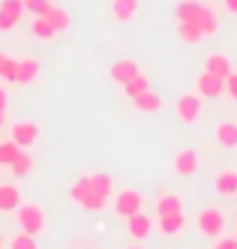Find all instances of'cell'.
<instances>
[{"instance_id": "obj_12", "label": "cell", "mask_w": 237, "mask_h": 249, "mask_svg": "<svg viewBox=\"0 0 237 249\" xmlns=\"http://www.w3.org/2000/svg\"><path fill=\"white\" fill-rule=\"evenodd\" d=\"M198 165H201V156H198L195 150H189V147L177 150V153L171 156V171H174V174H180V177L195 174V171H198Z\"/></svg>"}, {"instance_id": "obj_37", "label": "cell", "mask_w": 237, "mask_h": 249, "mask_svg": "<svg viewBox=\"0 0 237 249\" xmlns=\"http://www.w3.org/2000/svg\"><path fill=\"white\" fill-rule=\"evenodd\" d=\"M6 120H9V111H6V108H0V126H3Z\"/></svg>"}, {"instance_id": "obj_26", "label": "cell", "mask_w": 237, "mask_h": 249, "mask_svg": "<svg viewBox=\"0 0 237 249\" xmlns=\"http://www.w3.org/2000/svg\"><path fill=\"white\" fill-rule=\"evenodd\" d=\"M177 39L186 42V45H198L204 36H201V30H198V24H192V21H177Z\"/></svg>"}, {"instance_id": "obj_32", "label": "cell", "mask_w": 237, "mask_h": 249, "mask_svg": "<svg viewBox=\"0 0 237 249\" xmlns=\"http://www.w3.org/2000/svg\"><path fill=\"white\" fill-rule=\"evenodd\" d=\"M21 3H24V12L33 15V18H39L51 9V0H21Z\"/></svg>"}, {"instance_id": "obj_8", "label": "cell", "mask_w": 237, "mask_h": 249, "mask_svg": "<svg viewBox=\"0 0 237 249\" xmlns=\"http://www.w3.org/2000/svg\"><path fill=\"white\" fill-rule=\"evenodd\" d=\"M24 3L21 0H0V30L9 33L24 21Z\"/></svg>"}, {"instance_id": "obj_31", "label": "cell", "mask_w": 237, "mask_h": 249, "mask_svg": "<svg viewBox=\"0 0 237 249\" xmlns=\"http://www.w3.org/2000/svg\"><path fill=\"white\" fill-rule=\"evenodd\" d=\"M15 75H18V57H9L0 63V81L3 84H15Z\"/></svg>"}, {"instance_id": "obj_36", "label": "cell", "mask_w": 237, "mask_h": 249, "mask_svg": "<svg viewBox=\"0 0 237 249\" xmlns=\"http://www.w3.org/2000/svg\"><path fill=\"white\" fill-rule=\"evenodd\" d=\"M222 3H225V9H228L231 15H237V0H222Z\"/></svg>"}, {"instance_id": "obj_16", "label": "cell", "mask_w": 237, "mask_h": 249, "mask_svg": "<svg viewBox=\"0 0 237 249\" xmlns=\"http://www.w3.org/2000/svg\"><path fill=\"white\" fill-rule=\"evenodd\" d=\"M42 75V66L36 57H18V75H15V84H33L39 81Z\"/></svg>"}, {"instance_id": "obj_33", "label": "cell", "mask_w": 237, "mask_h": 249, "mask_svg": "<svg viewBox=\"0 0 237 249\" xmlns=\"http://www.w3.org/2000/svg\"><path fill=\"white\" fill-rule=\"evenodd\" d=\"M222 96H228L231 102H237V69L225 78V93H222Z\"/></svg>"}, {"instance_id": "obj_9", "label": "cell", "mask_w": 237, "mask_h": 249, "mask_svg": "<svg viewBox=\"0 0 237 249\" xmlns=\"http://www.w3.org/2000/svg\"><path fill=\"white\" fill-rule=\"evenodd\" d=\"M9 138L21 150H30L36 141H39V126H36V123H27V120H18V123L9 126Z\"/></svg>"}, {"instance_id": "obj_19", "label": "cell", "mask_w": 237, "mask_h": 249, "mask_svg": "<svg viewBox=\"0 0 237 249\" xmlns=\"http://www.w3.org/2000/svg\"><path fill=\"white\" fill-rule=\"evenodd\" d=\"M153 207H156V216H165V213H183V201H180V195H174V192H159Z\"/></svg>"}, {"instance_id": "obj_4", "label": "cell", "mask_w": 237, "mask_h": 249, "mask_svg": "<svg viewBox=\"0 0 237 249\" xmlns=\"http://www.w3.org/2000/svg\"><path fill=\"white\" fill-rule=\"evenodd\" d=\"M69 198H72V204L75 207H81V210H90V213H99V210H105L108 204V198H102V195H96V192H90L81 180H75L72 183V189H69Z\"/></svg>"}, {"instance_id": "obj_13", "label": "cell", "mask_w": 237, "mask_h": 249, "mask_svg": "<svg viewBox=\"0 0 237 249\" xmlns=\"http://www.w3.org/2000/svg\"><path fill=\"white\" fill-rule=\"evenodd\" d=\"M138 72H141L138 63H135V60H129V57H120V60H114L111 66H108V78H111L117 87H123L126 81H132Z\"/></svg>"}, {"instance_id": "obj_21", "label": "cell", "mask_w": 237, "mask_h": 249, "mask_svg": "<svg viewBox=\"0 0 237 249\" xmlns=\"http://www.w3.org/2000/svg\"><path fill=\"white\" fill-rule=\"evenodd\" d=\"M21 204V189L15 183H0V213H15Z\"/></svg>"}, {"instance_id": "obj_2", "label": "cell", "mask_w": 237, "mask_h": 249, "mask_svg": "<svg viewBox=\"0 0 237 249\" xmlns=\"http://www.w3.org/2000/svg\"><path fill=\"white\" fill-rule=\"evenodd\" d=\"M111 207L120 219H129V216H135L138 210H144V192H138V189H132V186H123V189H114V195H111Z\"/></svg>"}, {"instance_id": "obj_3", "label": "cell", "mask_w": 237, "mask_h": 249, "mask_svg": "<svg viewBox=\"0 0 237 249\" xmlns=\"http://www.w3.org/2000/svg\"><path fill=\"white\" fill-rule=\"evenodd\" d=\"M195 231L201 237H207V240L222 237V231H225V213H222V207H201V210H198Z\"/></svg>"}, {"instance_id": "obj_15", "label": "cell", "mask_w": 237, "mask_h": 249, "mask_svg": "<svg viewBox=\"0 0 237 249\" xmlns=\"http://www.w3.org/2000/svg\"><path fill=\"white\" fill-rule=\"evenodd\" d=\"M132 105H135V111H141V114H156V111H162L165 99H162L153 87H147L144 93H138V96L132 99Z\"/></svg>"}, {"instance_id": "obj_14", "label": "cell", "mask_w": 237, "mask_h": 249, "mask_svg": "<svg viewBox=\"0 0 237 249\" xmlns=\"http://www.w3.org/2000/svg\"><path fill=\"white\" fill-rule=\"evenodd\" d=\"M213 189L219 198H237V171L234 168H222L219 174L213 177Z\"/></svg>"}, {"instance_id": "obj_28", "label": "cell", "mask_w": 237, "mask_h": 249, "mask_svg": "<svg viewBox=\"0 0 237 249\" xmlns=\"http://www.w3.org/2000/svg\"><path fill=\"white\" fill-rule=\"evenodd\" d=\"M147 87H150V78L144 75V72H138L132 81H126V84H123V93L129 96V99H135L138 93H144V90H147Z\"/></svg>"}, {"instance_id": "obj_23", "label": "cell", "mask_w": 237, "mask_h": 249, "mask_svg": "<svg viewBox=\"0 0 237 249\" xmlns=\"http://www.w3.org/2000/svg\"><path fill=\"white\" fill-rule=\"evenodd\" d=\"M213 135H216V141H219L222 147H237V123H231V120H222V123H216V129H213Z\"/></svg>"}, {"instance_id": "obj_24", "label": "cell", "mask_w": 237, "mask_h": 249, "mask_svg": "<svg viewBox=\"0 0 237 249\" xmlns=\"http://www.w3.org/2000/svg\"><path fill=\"white\" fill-rule=\"evenodd\" d=\"M195 24H198V30H201V36H213V33L219 30V15H216L213 6H204Z\"/></svg>"}, {"instance_id": "obj_5", "label": "cell", "mask_w": 237, "mask_h": 249, "mask_svg": "<svg viewBox=\"0 0 237 249\" xmlns=\"http://www.w3.org/2000/svg\"><path fill=\"white\" fill-rule=\"evenodd\" d=\"M201 96L198 93H183L177 99V105H174V111H177V120L183 123V126H192V123H198L201 120Z\"/></svg>"}, {"instance_id": "obj_30", "label": "cell", "mask_w": 237, "mask_h": 249, "mask_svg": "<svg viewBox=\"0 0 237 249\" xmlns=\"http://www.w3.org/2000/svg\"><path fill=\"white\" fill-rule=\"evenodd\" d=\"M18 153H21V147H18L12 138L0 141V165H3V168H9V165H12V159H15Z\"/></svg>"}, {"instance_id": "obj_11", "label": "cell", "mask_w": 237, "mask_h": 249, "mask_svg": "<svg viewBox=\"0 0 237 249\" xmlns=\"http://www.w3.org/2000/svg\"><path fill=\"white\" fill-rule=\"evenodd\" d=\"M195 93L201 96V99H216V96H222L225 93V78H219V75H213V72H204L198 75V81H195Z\"/></svg>"}, {"instance_id": "obj_38", "label": "cell", "mask_w": 237, "mask_h": 249, "mask_svg": "<svg viewBox=\"0 0 237 249\" xmlns=\"http://www.w3.org/2000/svg\"><path fill=\"white\" fill-rule=\"evenodd\" d=\"M6 246V237H3V231H0V249H3Z\"/></svg>"}, {"instance_id": "obj_10", "label": "cell", "mask_w": 237, "mask_h": 249, "mask_svg": "<svg viewBox=\"0 0 237 249\" xmlns=\"http://www.w3.org/2000/svg\"><path fill=\"white\" fill-rule=\"evenodd\" d=\"M126 234L132 237V243H144L153 234V216H147L144 210H138L135 216L126 219Z\"/></svg>"}, {"instance_id": "obj_22", "label": "cell", "mask_w": 237, "mask_h": 249, "mask_svg": "<svg viewBox=\"0 0 237 249\" xmlns=\"http://www.w3.org/2000/svg\"><path fill=\"white\" fill-rule=\"evenodd\" d=\"M204 3H198V0H177V6H174V15H177V21H198V15H201Z\"/></svg>"}, {"instance_id": "obj_6", "label": "cell", "mask_w": 237, "mask_h": 249, "mask_svg": "<svg viewBox=\"0 0 237 249\" xmlns=\"http://www.w3.org/2000/svg\"><path fill=\"white\" fill-rule=\"evenodd\" d=\"M78 180H81L90 192L102 195V198H108V201H111V195H114V189H117L114 177L108 174V171H87V174H81V177H78Z\"/></svg>"}, {"instance_id": "obj_17", "label": "cell", "mask_w": 237, "mask_h": 249, "mask_svg": "<svg viewBox=\"0 0 237 249\" xmlns=\"http://www.w3.org/2000/svg\"><path fill=\"white\" fill-rule=\"evenodd\" d=\"M141 9V0H111V18L126 24V21H132L135 15Z\"/></svg>"}, {"instance_id": "obj_25", "label": "cell", "mask_w": 237, "mask_h": 249, "mask_svg": "<svg viewBox=\"0 0 237 249\" xmlns=\"http://www.w3.org/2000/svg\"><path fill=\"white\" fill-rule=\"evenodd\" d=\"M45 18L57 27L60 33H66L69 27H72V15H69V9H63V6H57V3H51V9L45 12Z\"/></svg>"}, {"instance_id": "obj_18", "label": "cell", "mask_w": 237, "mask_h": 249, "mask_svg": "<svg viewBox=\"0 0 237 249\" xmlns=\"http://www.w3.org/2000/svg\"><path fill=\"white\" fill-rule=\"evenodd\" d=\"M204 69H207V72H213V75H219V78H228L234 72L231 60L222 54V51H210V54L204 57Z\"/></svg>"}, {"instance_id": "obj_35", "label": "cell", "mask_w": 237, "mask_h": 249, "mask_svg": "<svg viewBox=\"0 0 237 249\" xmlns=\"http://www.w3.org/2000/svg\"><path fill=\"white\" fill-rule=\"evenodd\" d=\"M0 108H9V90L3 81H0Z\"/></svg>"}, {"instance_id": "obj_7", "label": "cell", "mask_w": 237, "mask_h": 249, "mask_svg": "<svg viewBox=\"0 0 237 249\" xmlns=\"http://www.w3.org/2000/svg\"><path fill=\"white\" fill-rule=\"evenodd\" d=\"M186 225H189L186 213H165V216H156L153 231L159 237H180L186 231Z\"/></svg>"}, {"instance_id": "obj_29", "label": "cell", "mask_w": 237, "mask_h": 249, "mask_svg": "<svg viewBox=\"0 0 237 249\" xmlns=\"http://www.w3.org/2000/svg\"><path fill=\"white\" fill-rule=\"evenodd\" d=\"M9 249H39V243H36L33 234H27V231H15V234L6 240Z\"/></svg>"}, {"instance_id": "obj_34", "label": "cell", "mask_w": 237, "mask_h": 249, "mask_svg": "<svg viewBox=\"0 0 237 249\" xmlns=\"http://www.w3.org/2000/svg\"><path fill=\"white\" fill-rule=\"evenodd\" d=\"M213 249H237V234H231V237H216Z\"/></svg>"}, {"instance_id": "obj_39", "label": "cell", "mask_w": 237, "mask_h": 249, "mask_svg": "<svg viewBox=\"0 0 237 249\" xmlns=\"http://www.w3.org/2000/svg\"><path fill=\"white\" fill-rule=\"evenodd\" d=\"M126 249H141V246H138V243H132V246H126Z\"/></svg>"}, {"instance_id": "obj_40", "label": "cell", "mask_w": 237, "mask_h": 249, "mask_svg": "<svg viewBox=\"0 0 237 249\" xmlns=\"http://www.w3.org/2000/svg\"><path fill=\"white\" fill-rule=\"evenodd\" d=\"M3 60H6V54H3V51H0V63H3Z\"/></svg>"}, {"instance_id": "obj_1", "label": "cell", "mask_w": 237, "mask_h": 249, "mask_svg": "<svg viewBox=\"0 0 237 249\" xmlns=\"http://www.w3.org/2000/svg\"><path fill=\"white\" fill-rule=\"evenodd\" d=\"M12 216H15L18 231H27V234H33V237H39L48 228V213H45L42 204H36V201H21L15 207Z\"/></svg>"}, {"instance_id": "obj_20", "label": "cell", "mask_w": 237, "mask_h": 249, "mask_svg": "<svg viewBox=\"0 0 237 249\" xmlns=\"http://www.w3.org/2000/svg\"><path fill=\"white\" fill-rule=\"evenodd\" d=\"M30 33H33V36L39 39V42H54V39L60 36V30L54 27V24L45 18V15H39V18H33V21H30Z\"/></svg>"}, {"instance_id": "obj_27", "label": "cell", "mask_w": 237, "mask_h": 249, "mask_svg": "<svg viewBox=\"0 0 237 249\" xmlns=\"http://www.w3.org/2000/svg\"><path fill=\"white\" fill-rule=\"evenodd\" d=\"M9 171H12L15 177H27V174H33V156H30V150H21V153H18V156L12 159Z\"/></svg>"}]
</instances>
